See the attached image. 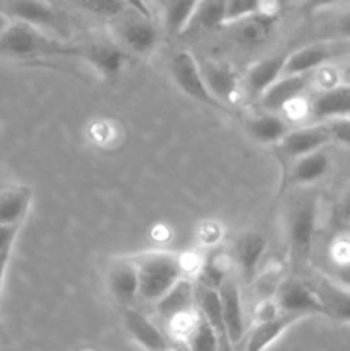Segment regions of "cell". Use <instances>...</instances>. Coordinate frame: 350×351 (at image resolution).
<instances>
[{
    "label": "cell",
    "mask_w": 350,
    "mask_h": 351,
    "mask_svg": "<svg viewBox=\"0 0 350 351\" xmlns=\"http://www.w3.org/2000/svg\"><path fill=\"white\" fill-rule=\"evenodd\" d=\"M139 278V297L158 302L184 274V261L174 252H150L134 259Z\"/></svg>",
    "instance_id": "1"
},
{
    "label": "cell",
    "mask_w": 350,
    "mask_h": 351,
    "mask_svg": "<svg viewBox=\"0 0 350 351\" xmlns=\"http://www.w3.org/2000/svg\"><path fill=\"white\" fill-rule=\"evenodd\" d=\"M0 53L10 57H36V55H78V48L62 47L31 24L10 23L0 34Z\"/></svg>",
    "instance_id": "2"
},
{
    "label": "cell",
    "mask_w": 350,
    "mask_h": 351,
    "mask_svg": "<svg viewBox=\"0 0 350 351\" xmlns=\"http://www.w3.org/2000/svg\"><path fill=\"white\" fill-rule=\"evenodd\" d=\"M316 221H318V202L314 197H304L292 204L287 218V240L294 266H304L311 257Z\"/></svg>",
    "instance_id": "3"
},
{
    "label": "cell",
    "mask_w": 350,
    "mask_h": 351,
    "mask_svg": "<svg viewBox=\"0 0 350 351\" xmlns=\"http://www.w3.org/2000/svg\"><path fill=\"white\" fill-rule=\"evenodd\" d=\"M170 71L174 75V81L177 82L178 88L189 96V98H194L196 101L205 103V105L213 106V108L225 110L230 112L226 106H223L211 93L208 91L205 84V79H202L201 67H199V62L196 60L194 55L187 50H180L172 57L170 62Z\"/></svg>",
    "instance_id": "4"
},
{
    "label": "cell",
    "mask_w": 350,
    "mask_h": 351,
    "mask_svg": "<svg viewBox=\"0 0 350 351\" xmlns=\"http://www.w3.org/2000/svg\"><path fill=\"white\" fill-rule=\"evenodd\" d=\"M277 304L280 312L285 314H295L305 317V315H325L321 300L318 298L311 285L288 278L278 287Z\"/></svg>",
    "instance_id": "5"
},
{
    "label": "cell",
    "mask_w": 350,
    "mask_h": 351,
    "mask_svg": "<svg viewBox=\"0 0 350 351\" xmlns=\"http://www.w3.org/2000/svg\"><path fill=\"white\" fill-rule=\"evenodd\" d=\"M349 43L345 40H328L319 41V43L307 45V47L295 50L288 55L287 62H285L283 74L281 75H292V74H304V72H312L318 69L319 65L326 64L331 58L338 57L343 51H347Z\"/></svg>",
    "instance_id": "6"
},
{
    "label": "cell",
    "mask_w": 350,
    "mask_h": 351,
    "mask_svg": "<svg viewBox=\"0 0 350 351\" xmlns=\"http://www.w3.org/2000/svg\"><path fill=\"white\" fill-rule=\"evenodd\" d=\"M2 10L9 17L36 27L60 31L64 26L60 12L45 0H3Z\"/></svg>",
    "instance_id": "7"
},
{
    "label": "cell",
    "mask_w": 350,
    "mask_h": 351,
    "mask_svg": "<svg viewBox=\"0 0 350 351\" xmlns=\"http://www.w3.org/2000/svg\"><path fill=\"white\" fill-rule=\"evenodd\" d=\"M199 67H201V74L208 91L226 108L229 105H233L240 88V77L235 69L225 62L215 60L201 62Z\"/></svg>",
    "instance_id": "8"
},
{
    "label": "cell",
    "mask_w": 350,
    "mask_h": 351,
    "mask_svg": "<svg viewBox=\"0 0 350 351\" xmlns=\"http://www.w3.org/2000/svg\"><path fill=\"white\" fill-rule=\"evenodd\" d=\"M120 40L124 41L127 48L139 55H150L156 48L158 43V31L156 26L150 17L136 12L132 9V14L124 16L117 26Z\"/></svg>",
    "instance_id": "9"
},
{
    "label": "cell",
    "mask_w": 350,
    "mask_h": 351,
    "mask_svg": "<svg viewBox=\"0 0 350 351\" xmlns=\"http://www.w3.org/2000/svg\"><path fill=\"white\" fill-rule=\"evenodd\" d=\"M277 14L259 10L250 16L229 23L232 26V36L242 48H257L270 40L277 26Z\"/></svg>",
    "instance_id": "10"
},
{
    "label": "cell",
    "mask_w": 350,
    "mask_h": 351,
    "mask_svg": "<svg viewBox=\"0 0 350 351\" xmlns=\"http://www.w3.org/2000/svg\"><path fill=\"white\" fill-rule=\"evenodd\" d=\"M312 72H304V74H292L281 75L278 81H275L266 91L261 95L259 103L268 112H278L281 108H288L295 99L299 98L302 91L307 88L311 82Z\"/></svg>",
    "instance_id": "11"
},
{
    "label": "cell",
    "mask_w": 350,
    "mask_h": 351,
    "mask_svg": "<svg viewBox=\"0 0 350 351\" xmlns=\"http://www.w3.org/2000/svg\"><path fill=\"white\" fill-rule=\"evenodd\" d=\"M329 143H331V136L326 123L323 122L287 132V136L280 141V149L287 158L297 160V158L321 149Z\"/></svg>",
    "instance_id": "12"
},
{
    "label": "cell",
    "mask_w": 350,
    "mask_h": 351,
    "mask_svg": "<svg viewBox=\"0 0 350 351\" xmlns=\"http://www.w3.org/2000/svg\"><path fill=\"white\" fill-rule=\"evenodd\" d=\"M220 302H222L223 322L229 336L230 345H239L244 336V315L242 300H240V288L233 278L226 276L218 287Z\"/></svg>",
    "instance_id": "13"
},
{
    "label": "cell",
    "mask_w": 350,
    "mask_h": 351,
    "mask_svg": "<svg viewBox=\"0 0 350 351\" xmlns=\"http://www.w3.org/2000/svg\"><path fill=\"white\" fill-rule=\"evenodd\" d=\"M264 250H266V240L261 233L247 232L235 240L233 259L246 285H250L256 280L257 267L263 259Z\"/></svg>",
    "instance_id": "14"
},
{
    "label": "cell",
    "mask_w": 350,
    "mask_h": 351,
    "mask_svg": "<svg viewBox=\"0 0 350 351\" xmlns=\"http://www.w3.org/2000/svg\"><path fill=\"white\" fill-rule=\"evenodd\" d=\"M290 53H277L271 57H264L257 60L253 67L247 71L246 77H244V88L249 93L253 98H261L264 91L273 84L275 81L281 77L283 74L285 62H287Z\"/></svg>",
    "instance_id": "15"
},
{
    "label": "cell",
    "mask_w": 350,
    "mask_h": 351,
    "mask_svg": "<svg viewBox=\"0 0 350 351\" xmlns=\"http://www.w3.org/2000/svg\"><path fill=\"white\" fill-rule=\"evenodd\" d=\"M196 302V285L192 281L180 278L160 300L156 302V311L165 321L177 322L178 319L187 317Z\"/></svg>",
    "instance_id": "16"
},
{
    "label": "cell",
    "mask_w": 350,
    "mask_h": 351,
    "mask_svg": "<svg viewBox=\"0 0 350 351\" xmlns=\"http://www.w3.org/2000/svg\"><path fill=\"white\" fill-rule=\"evenodd\" d=\"M106 285L112 297L119 304L129 305L139 293V278L134 261L124 259L113 263L106 274Z\"/></svg>",
    "instance_id": "17"
},
{
    "label": "cell",
    "mask_w": 350,
    "mask_h": 351,
    "mask_svg": "<svg viewBox=\"0 0 350 351\" xmlns=\"http://www.w3.org/2000/svg\"><path fill=\"white\" fill-rule=\"evenodd\" d=\"M309 112L318 120L350 117V84L326 88L312 99Z\"/></svg>",
    "instance_id": "18"
},
{
    "label": "cell",
    "mask_w": 350,
    "mask_h": 351,
    "mask_svg": "<svg viewBox=\"0 0 350 351\" xmlns=\"http://www.w3.org/2000/svg\"><path fill=\"white\" fill-rule=\"evenodd\" d=\"M311 287L321 300L326 317L340 322H350V290L338 287L328 278H318Z\"/></svg>",
    "instance_id": "19"
},
{
    "label": "cell",
    "mask_w": 350,
    "mask_h": 351,
    "mask_svg": "<svg viewBox=\"0 0 350 351\" xmlns=\"http://www.w3.org/2000/svg\"><path fill=\"white\" fill-rule=\"evenodd\" d=\"M79 57L84 58L103 77H115L124 67L126 53L115 45L95 43L78 48Z\"/></svg>",
    "instance_id": "20"
},
{
    "label": "cell",
    "mask_w": 350,
    "mask_h": 351,
    "mask_svg": "<svg viewBox=\"0 0 350 351\" xmlns=\"http://www.w3.org/2000/svg\"><path fill=\"white\" fill-rule=\"evenodd\" d=\"M301 315L285 314V312L271 315V317L261 319L256 328L253 329V332L249 335L246 351H264L271 343L277 341L294 322L301 321Z\"/></svg>",
    "instance_id": "21"
},
{
    "label": "cell",
    "mask_w": 350,
    "mask_h": 351,
    "mask_svg": "<svg viewBox=\"0 0 350 351\" xmlns=\"http://www.w3.org/2000/svg\"><path fill=\"white\" fill-rule=\"evenodd\" d=\"M126 328L134 339L146 351H170V343L165 338L163 332L141 312L126 311Z\"/></svg>",
    "instance_id": "22"
},
{
    "label": "cell",
    "mask_w": 350,
    "mask_h": 351,
    "mask_svg": "<svg viewBox=\"0 0 350 351\" xmlns=\"http://www.w3.org/2000/svg\"><path fill=\"white\" fill-rule=\"evenodd\" d=\"M30 187H9L0 191V225H21L31 206Z\"/></svg>",
    "instance_id": "23"
},
{
    "label": "cell",
    "mask_w": 350,
    "mask_h": 351,
    "mask_svg": "<svg viewBox=\"0 0 350 351\" xmlns=\"http://www.w3.org/2000/svg\"><path fill=\"white\" fill-rule=\"evenodd\" d=\"M196 304H198L199 307V314L205 315L206 321L211 324V328L215 329L216 335H218L220 345L230 343L225 331V322H223L222 302H220L218 290L202 287V285H196Z\"/></svg>",
    "instance_id": "24"
},
{
    "label": "cell",
    "mask_w": 350,
    "mask_h": 351,
    "mask_svg": "<svg viewBox=\"0 0 350 351\" xmlns=\"http://www.w3.org/2000/svg\"><path fill=\"white\" fill-rule=\"evenodd\" d=\"M329 168V156L323 149L297 158V163L290 170V184L305 185L319 180Z\"/></svg>",
    "instance_id": "25"
},
{
    "label": "cell",
    "mask_w": 350,
    "mask_h": 351,
    "mask_svg": "<svg viewBox=\"0 0 350 351\" xmlns=\"http://www.w3.org/2000/svg\"><path fill=\"white\" fill-rule=\"evenodd\" d=\"M225 17L226 0H199L184 33L222 26V24H225Z\"/></svg>",
    "instance_id": "26"
},
{
    "label": "cell",
    "mask_w": 350,
    "mask_h": 351,
    "mask_svg": "<svg viewBox=\"0 0 350 351\" xmlns=\"http://www.w3.org/2000/svg\"><path fill=\"white\" fill-rule=\"evenodd\" d=\"M247 130H249L250 136L256 141H259V143L277 144L287 136L288 127L280 117L273 115V113H266V115H261L249 120Z\"/></svg>",
    "instance_id": "27"
},
{
    "label": "cell",
    "mask_w": 350,
    "mask_h": 351,
    "mask_svg": "<svg viewBox=\"0 0 350 351\" xmlns=\"http://www.w3.org/2000/svg\"><path fill=\"white\" fill-rule=\"evenodd\" d=\"M189 351H218L220 338L205 315L198 314L185 332Z\"/></svg>",
    "instance_id": "28"
},
{
    "label": "cell",
    "mask_w": 350,
    "mask_h": 351,
    "mask_svg": "<svg viewBox=\"0 0 350 351\" xmlns=\"http://www.w3.org/2000/svg\"><path fill=\"white\" fill-rule=\"evenodd\" d=\"M199 0H168L165 7V27L170 34H182L194 14Z\"/></svg>",
    "instance_id": "29"
},
{
    "label": "cell",
    "mask_w": 350,
    "mask_h": 351,
    "mask_svg": "<svg viewBox=\"0 0 350 351\" xmlns=\"http://www.w3.org/2000/svg\"><path fill=\"white\" fill-rule=\"evenodd\" d=\"M226 276H229V274H226L225 267L222 266V257H220L218 254H213V256L206 257L201 269H199L198 285L218 290V287L222 285V281L225 280Z\"/></svg>",
    "instance_id": "30"
},
{
    "label": "cell",
    "mask_w": 350,
    "mask_h": 351,
    "mask_svg": "<svg viewBox=\"0 0 350 351\" xmlns=\"http://www.w3.org/2000/svg\"><path fill=\"white\" fill-rule=\"evenodd\" d=\"M75 2L88 12L100 17H110V19L126 14V9L129 7L126 0H75Z\"/></svg>",
    "instance_id": "31"
},
{
    "label": "cell",
    "mask_w": 350,
    "mask_h": 351,
    "mask_svg": "<svg viewBox=\"0 0 350 351\" xmlns=\"http://www.w3.org/2000/svg\"><path fill=\"white\" fill-rule=\"evenodd\" d=\"M264 0H226L225 24L263 10Z\"/></svg>",
    "instance_id": "32"
},
{
    "label": "cell",
    "mask_w": 350,
    "mask_h": 351,
    "mask_svg": "<svg viewBox=\"0 0 350 351\" xmlns=\"http://www.w3.org/2000/svg\"><path fill=\"white\" fill-rule=\"evenodd\" d=\"M326 127L329 130L331 141L350 146V117H342V119H329L326 120Z\"/></svg>",
    "instance_id": "33"
},
{
    "label": "cell",
    "mask_w": 350,
    "mask_h": 351,
    "mask_svg": "<svg viewBox=\"0 0 350 351\" xmlns=\"http://www.w3.org/2000/svg\"><path fill=\"white\" fill-rule=\"evenodd\" d=\"M333 33L340 36L338 40H350V9L336 17V21L333 23Z\"/></svg>",
    "instance_id": "34"
},
{
    "label": "cell",
    "mask_w": 350,
    "mask_h": 351,
    "mask_svg": "<svg viewBox=\"0 0 350 351\" xmlns=\"http://www.w3.org/2000/svg\"><path fill=\"white\" fill-rule=\"evenodd\" d=\"M17 233H19V225H0V252L10 250Z\"/></svg>",
    "instance_id": "35"
},
{
    "label": "cell",
    "mask_w": 350,
    "mask_h": 351,
    "mask_svg": "<svg viewBox=\"0 0 350 351\" xmlns=\"http://www.w3.org/2000/svg\"><path fill=\"white\" fill-rule=\"evenodd\" d=\"M302 9H304V12L311 14V12H316V10L319 9H325V7H329V5H335V3L338 2H343V0H302Z\"/></svg>",
    "instance_id": "36"
},
{
    "label": "cell",
    "mask_w": 350,
    "mask_h": 351,
    "mask_svg": "<svg viewBox=\"0 0 350 351\" xmlns=\"http://www.w3.org/2000/svg\"><path fill=\"white\" fill-rule=\"evenodd\" d=\"M10 259V250H2L0 252V304H2V288H3V278H5L7 264Z\"/></svg>",
    "instance_id": "37"
},
{
    "label": "cell",
    "mask_w": 350,
    "mask_h": 351,
    "mask_svg": "<svg viewBox=\"0 0 350 351\" xmlns=\"http://www.w3.org/2000/svg\"><path fill=\"white\" fill-rule=\"evenodd\" d=\"M338 218L343 225L350 226V194L347 195V197L342 201V204H340Z\"/></svg>",
    "instance_id": "38"
},
{
    "label": "cell",
    "mask_w": 350,
    "mask_h": 351,
    "mask_svg": "<svg viewBox=\"0 0 350 351\" xmlns=\"http://www.w3.org/2000/svg\"><path fill=\"white\" fill-rule=\"evenodd\" d=\"M126 2L129 3L130 9H134V10H136V12L143 14V16L150 17V19H151V17H153V16H151L150 5H148L146 0H126Z\"/></svg>",
    "instance_id": "39"
},
{
    "label": "cell",
    "mask_w": 350,
    "mask_h": 351,
    "mask_svg": "<svg viewBox=\"0 0 350 351\" xmlns=\"http://www.w3.org/2000/svg\"><path fill=\"white\" fill-rule=\"evenodd\" d=\"M10 23H12V21H10V17L7 16L3 10H0V34H2L7 27H9Z\"/></svg>",
    "instance_id": "40"
},
{
    "label": "cell",
    "mask_w": 350,
    "mask_h": 351,
    "mask_svg": "<svg viewBox=\"0 0 350 351\" xmlns=\"http://www.w3.org/2000/svg\"><path fill=\"white\" fill-rule=\"evenodd\" d=\"M342 81H343V84H350V64L347 65L345 69H343V72H342Z\"/></svg>",
    "instance_id": "41"
},
{
    "label": "cell",
    "mask_w": 350,
    "mask_h": 351,
    "mask_svg": "<svg viewBox=\"0 0 350 351\" xmlns=\"http://www.w3.org/2000/svg\"><path fill=\"white\" fill-rule=\"evenodd\" d=\"M170 351H189V350H184V348H174V346H172Z\"/></svg>",
    "instance_id": "42"
},
{
    "label": "cell",
    "mask_w": 350,
    "mask_h": 351,
    "mask_svg": "<svg viewBox=\"0 0 350 351\" xmlns=\"http://www.w3.org/2000/svg\"><path fill=\"white\" fill-rule=\"evenodd\" d=\"M278 3H287V2H292V0H277Z\"/></svg>",
    "instance_id": "43"
}]
</instances>
